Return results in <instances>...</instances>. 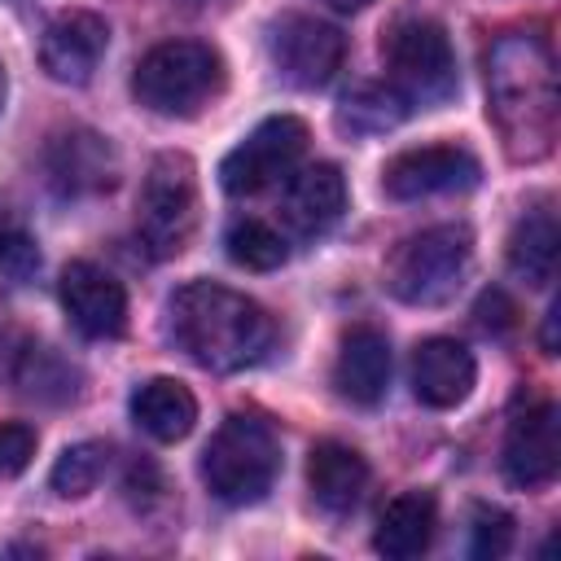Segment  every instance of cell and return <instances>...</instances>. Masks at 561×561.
<instances>
[{"mask_svg": "<svg viewBox=\"0 0 561 561\" xmlns=\"http://www.w3.org/2000/svg\"><path fill=\"white\" fill-rule=\"evenodd\" d=\"M486 114L517 162H539L557 145L561 92L548 39L508 31L486 53Z\"/></svg>", "mask_w": 561, "mask_h": 561, "instance_id": "1", "label": "cell"}, {"mask_svg": "<svg viewBox=\"0 0 561 561\" xmlns=\"http://www.w3.org/2000/svg\"><path fill=\"white\" fill-rule=\"evenodd\" d=\"M167 333L197 368L237 373L267 355L276 324L254 298L219 280H188L167 302Z\"/></svg>", "mask_w": 561, "mask_h": 561, "instance_id": "2", "label": "cell"}, {"mask_svg": "<svg viewBox=\"0 0 561 561\" xmlns=\"http://www.w3.org/2000/svg\"><path fill=\"white\" fill-rule=\"evenodd\" d=\"M131 92L149 114L193 118L224 92V57L202 39H162L136 61Z\"/></svg>", "mask_w": 561, "mask_h": 561, "instance_id": "3", "label": "cell"}, {"mask_svg": "<svg viewBox=\"0 0 561 561\" xmlns=\"http://www.w3.org/2000/svg\"><path fill=\"white\" fill-rule=\"evenodd\" d=\"M280 473V438L254 412H232L202 451V482L215 500L245 508L259 504Z\"/></svg>", "mask_w": 561, "mask_h": 561, "instance_id": "4", "label": "cell"}, {"mask_svg": "<svg viewBox=\"0 0 561 561\" xmlns=\"http://www.w3.org/2000/svg\"><path fill=\"white\" fill-rule=\"evenodd\" d=\"M473 267V232L465 224H434L403 237L386 259V289L408 307H443Z\"/></svg>", "mask_w": 561, "mask_h": 561, "instance_id": "5", "label": "cell"}, {"mask_svg": "<svg viewBox=\"0 0 561 561\" xmlns=\"http://www.w3.org/2000/svg\"><path fill=\"white\" fill-rule=\"evenodd\" d=\"M386 70H390V88L416 110H434L443 101L456 96L460 75H456V53L447 31L434 18H399L386 31Z\"/></svg>", "mask_w": 561, "mask_h": 561, "instance_id": "6", "label": "cell"}, {"mask_svg": "<svg viewBox=\"0 0 561 561\" xmlns=\"http://www.w3.org/2000/svg\"><path fill=\"white\" fill-rule=\"evenodd\" d=\"M197 167L188 153H158L136 197V228L153 259H175L197 232Z\"/></svg>", "mask_w": 561, "mask_h": 561, "instance_id": "7", "label": "cell"}, {"mask_svg": "<svg viewBox=\"0 0 561 561\" xmlns=\"http://www.w3.org/2000/svg\"><path fill=\"white\" fill-rule=\"evenodd\" d=\"M267 57L272 70L302 92H316L324 83H333V75L346 61V35L320 18L307 13H280L267 26Z\"/></svg>", "mask_w": 561, "mask_h": 561, "instance_id": "8", "label": "cell"}, {"mask_svg": "<svg viewBox=\"0 0 561 561\" xmlns=\"http://www.w3.org/2000/svg\"><path fill=\"white\" fill-rule=\"evenodd\" d=\"M302 149H307V123L294 114H272L219 162V184L232 197L263 193L267 184L289 180Z\"/></svg>", "mask_w": 561, "mask_h": 561, "instance_id": "9", "label": "cell"}, {"mask_svg": "<svg viewBox=\"0 0 561 561\" xmlns=\"http://www.w3.org/2000/svg\"><path fill=\"white\" fill-rule=\"evenodd\" d=\"M482 180V162L465 145H416L381 167V188L390 202H421L438 193H465Z\"/></svg>", "mask_w": 561, "mask_h": 561, "instance_id": "10", "label": "cell"}, {"mask_svg": "<svg viewBox=\"0 0 561 561\" xmlns=\"http://www.w3.org/2000/svg\"><path fill=\"white\" fill-rule=\"evenodd\" d=\"M44 171L61 197H96L118 184V153H114L110 136H101L92 127H66V131L48 136Z\"/></svg>", "mask_w": 561, "mask_h": 561, "instance_id": "11", "label": "cell"}, {"mask_svg": "<svg viewBox=\"0 0 561 561\" xmlns=\"http://www.w3.org/2000/svg\"><path fill=\"white\" fill-rule=\"evenodd\" d=\"M110 48V22L92 9H66L57 13L39 35V66L53 83H88Z\"/></svg>", "mask_w": 561, "mask_h": 561, "instance_id": "12", "label": "cell"}, {"mask_svg": "<svg viewBox=\"0 0 561 561\" xmlns=\"http://www.w3.org/2000/svg\"><path fill=\"white\" fill-rule=\"evenodd\" d=\"M57 294H61V307H66L70 324L83 337L105 342V337H118L127 329V294L105 267H96L88 259L66 263L61 280H57Z\"/></svg>", "mask_w": 561, "mask_h": 561, "instance_id": "13", "label": "cell"}, {"mask_svg": "<svg viewBox=\"0 0 561 561\" xmlns=\"http://www.w3.org/2000/svg\"><path fill=\"white\" fill-rule=\"evenodd\" d=\"M500 469L522 491H539V486H548L557 478V469H561V434H557V408L552 403L522 408L508 421Z\"/></svg>", "mask_w": 561, "mask_h": 561, "instance_id": "14", "label": "cell"}, {"mask_svg": "<svg viewBox=\"0 0 561 561\" xmlns=\"http://www.w3.org/2000/svg\"><path fill=\"white\" fill-rule=\"evenodd\" d=\"M390 386V342L373 324H355L337 342L333 390L355 408H377Z\"/></svg>", "mask_w": 561, "mask_h": 561, "instance_id": "15", "label": "cell"}, {"mask_svg": "<svg viewBox=\"0 0 561 561\" xmlns=\"http://www.w3.org/2000/svg\"><path fill=\"white\" fill-rule=\"evenodd\" d=\"M346 210V180L333 162H311L289 175L285 197H280V219L298 237H320L329 232Z\"/></svg>", "mask_w": 561, "mask_h": 561, "instance_id": "16", "label": "cell"}, {"mask_svg": "<svg viewBox=\"0 0 561 561\" xmlns=\"http://www.w3.org/2000/svg\"><path fill=\"white\" fill-rule=\"evenodd\" d=\"M478 364L456 337H425L412 351V390L425 408H456L469 399Z\"/></svg>", "mask_w": 561, "mask_h": 561, "instance_id": "17", "label": "cell"}, {"mask_svg": "<svg viewBox=\"0 0 561 561\" xmlns=\"http://www.w3.org/2000/svg\"><path fill=\"white\" fill-rule=\"evenodd\" d=\"M307 486H311V500L320 513L346 517L359 508V500L368 491V460L351 443L324 438L307 456Z\"/></svg>", "mask_w": 561, "mask_h": 561, "instance_id": "18", "label": "cell"}, {"mask_svg": "<svg viewBox=\"0 0 561 561\" xmlns=\"http://www.w3.org/2000/svg\"><path fill=\"white\" fill-rule=\"evenodd\" d=\"M434 526H438V504L430 491H399L381 517H377V530H373V548L390 561H408V557H421L434 539Z\"/></svg>", "mask_w": 561, "mask_h": 561, "instance_id": "19", "label": "cell"}, {"mask_svg": "<svg viewBox=\"0 0 561 561\" xmlns=\"http://www.w3.org/2000/svg\"><path fill=\"white\" fill-rule=\"evenodd\" d=\"M131 421L153 443H180L197 425V399L175 377H149L131 390Z\"/></svg>", "mask_w": 561, "mask_h": 561, "instance_id": "20", "label": "cell"}, {"mask_svg": "<svg viewBox=\"0 0 561 561\" xmlns=\"http://www.w3.org/2000/svg\"><path fill=\"white\" fill-rule=\"evenodd\" d=\"M508 267L513 276H522L526 285L543 289L557 272V219L548 206L526 210L508 237Z\"/></svg>", "mask_w": 561, "mask_h": 561, "instance_id": "21", "label": "cell"}, {"mask_svg": "<svg viewBox=\"0 0 561 561\" xmlns=\"http://www.w3.org/2000/svg\"><path fill=\"white\" fill-rule=\"evenodd\" d=\"M408 114H412V105H408L390 83H359L355 92L342 96L333 123H337V131H346V136H386V131H394Z\"/></svg>", "mask_w": 561, "mask_h": 561, "instance_id": "22", "label": "cell"}, {"mask_svg": "<svg viewBox=\"0 0 561 561\" xmlns=\"http://www.w3.org/2000/svg\"><path fill=\"white\" fill-rule=\"evenodd\" d=\"M224 250H228V259H232L237 267H245V272H272V267H280L285 254H289L285 237H280L267 219H254V215H237V219L228 224Z\"/></svg>", "mask_w": 561, "mask_h": 561, "instance_id": "23", "label": "cell"}, {"mask_svg": "<svg viewBox=\"0 0 561 561\" xmlns=\"http://www.w3.org/2000/svg\"><path fill=\"white\" fill-rule=\"evenodd\" d=\"M18 386H22L31 399L66 403V399L79 394V368L66 364L53 346H26L22 359H18Z\"/></svg>", "mask_w": 561, "mask_h": 561, "instance_id": "24", "label": "cell"}, {"mask_svg": "<svg viewBox=\"0 0 561 561\" xmlns=\"http://www.w3.org/2000/svg\"><path fill=\"white\" fill-rule=\"evenodd\" d=\"M105 465H110V447H105V443H96V438L70 443V447L57 456V465H53V473H48V486H53V495H61V500H83V495L96 491V482L105 478Z\"/></svg>", "mask_w": 561, "mask_h": 561, "instance_id": "25", "label": "cell"}, {"mask_svg": "<svg viewBox=\"0 0 561 561\" xmlns=\"http://www.w3.org/2000/svg\"><path fill=\"white\" fill-rule=\"evenodd\" d=\"M35 267H39V245L26 232L22 215L0 197V280L22 285L35 276Z\"/></svg>", "mask_w": 561, "mask_h": 561, "instance_id": "26", "label": "cell"}, {"mask_svg": "<svg viewBox=\"0 0 561 561\" xmlns=\"http://www.w3.org/2000/svg\"><path fill=\"white\" fill-rule=\"evenodd\" d=\"M508 548H513V517L504 508L478 504L473 508V522H469V552L482 557V561H495Z\"/></svg>", "mask_w": 561, "mask_h": 561, "instance_id": "27", "label": "cell"}, {"mask_svg": "<svg viewBox=\"0 0 561 561\" xmlns=\"http://www.w3.org/2000/svg\"><path fill=\"white\" fill-rule=\"evenodd\" d=\"M35 443H39V434L26 421H4L0 425V478H18L31 465Z\"/></svg>", "mask_w": 561, "mask_h": 561, "instance_id": "28", "label": "cell"}, {"mask_svg": "<svg viewBox=\"0 0 561 561\" xmlns=\"http://www.w3.org/2000/svg\"><path fill=\"white\" fill-rule=\"evenodd\" d=\"M543 351H548V355L557 351V307L548 311V324H543Z\"/></svg>", "mask_w": 561, "mask_h": 561, "instance_id": "29", "label": "cell"}, {"mask_svg": "<svg viewBox=\"0 0 561 561\" xmlns=\"http://www.w3.org/2000/svg\"><path fill=\"white\" fill-rule=\"evenodd\" d=\"M329 9H337V13H359V9H368L373 0H324Z\"/></svg>", "mask_w": 561, "mask_h": 561, "instance_id": "30", "label": "cell"}, {"mask_svg": "<svg viewBox=\"0 0 561 561\" xmlns=\"http://www.w3.org/2000/svg\"><path fill=\"white\" fill-rule=\"evenodd\" d=\"M4 92H9V79H4V66H0V110H4Z\"/></svg>", "mask_w": 561, "mask_h": 561, "instance_id": "31", "label": "cell"}]
</instances>
